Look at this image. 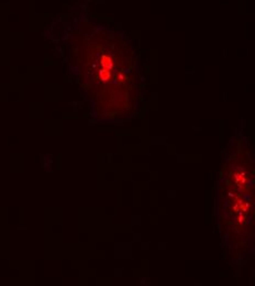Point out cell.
I'll return each instance as SVG.
<instances>
[{
	"label": "cell",
	"mask_w": 255,
	"mask_h": 286,
	"mask_svg": "<svg viewBox=\"0 0 255 286\" xmlns=\"http://www.w3.org/2000/svg\"><path fill=\"white\" fill-rule=\"evenodd\" d=\"M100 63L103 68H106V70H111L112 67H113V63H112L111 57L108 56V55H102Z\"/></svg>",
	"instance_id": "1"
},
{
	"label": "cell",
	"mask_w": 255,
	"mask_h": 286,
	"mask_svg": "<svg viewBox=\"0 0 255 286\" xmlns=\"http://www.w3.org/2000/svg\"><path fill=\"white\" fill-rule=\"evenodd\" d=\"M99 76H100V78L103 81H109L110 77H111V73L109 72V70L102 68V70L99 71Z\"/></svg>",
	"instance_id": "2"
}]
</instances>
